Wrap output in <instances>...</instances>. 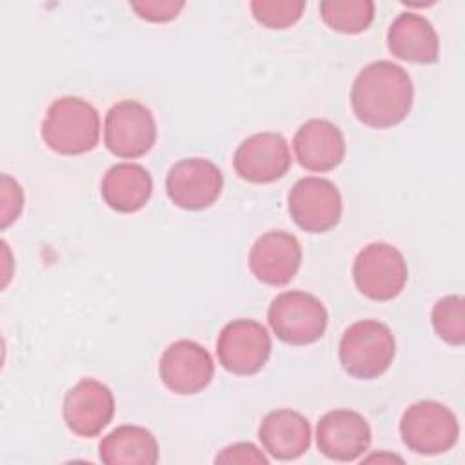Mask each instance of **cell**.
<instances>
[{
    "label": "cell",
    "instance_id": "cell-1",
    "mask_svg": "<svg viewBox=\"0 0 465 465\" xmlns=\"http://www.w3.org/2000/svg\"><path fill=\"white\" fill-rule=\"evenodd\" d=\"M412 100L411 76L403 67L387 60L365 65L351 89V105L356 118L372 129L401 124L412 109Z\"/></svg>",
    "mask_w": 465,
    "mask_h": 465
},
{
    "label": "cell",
    "instance_id": "cell-2",
    "mask_svg": "<svg viewBox=\"0 0 465 465\" xmlns=\"http://www.w3.org/2000/svg\"><path fill=\"white\" fill-rule=\"evenodd\" d=\"M42 140L64 156H78L93 151L100 140V114L96 107L80 96L56 98L42 122Z\"/></svg>",
    "mask_w": 465,
    "mask_h": 465
},
{
    "label": "cell",
    "instance_id": "cell-3",
    "mask_svg": "<svg viewBox=\"0 0 465 465\" xmlns=\"http://www.w3.org/2000/svg\"><path fill=\"white\" fill-rule=\"evenodd\" d=\"M396 340L389 325L378 320H360L345 329L338 356L341 369L358 380H374L392 363Z\"/></svg>",
    "mask_w": 465,
    "mask_h": 465
},
{
    "label": "cell",
    "instance_id": "cell-4",
    "mask_svg": "<svg viewBox=\"0 0 465 465\" xmlns=\"http://www.w3.org/2000/svg\"><path fill=\"white\" fill-rule=\"evenodd\" d=\"M405 447L416 454L434 456L450 450L460 436L456 414L440 401L421 400L407 407L400 420Z\"/></svg>",
    "mask_w": 465,
    "mask_h": 465
},
{
    "label": "cell",
    "instance_id": "cell-5",
    "mask_svg": "<svg viewBox=\"0 0 465 465\" xmlns=\"http://www.w3.org/2000/svg\"><path fill=\"white\" fill-rule=\"evenodd\" d=\"M267 320L276 338L283 343L309 345L323 336L329 314L314 294L285 291L271 302Z\"/></svg>",
    "mask_w": 465,
    "mask_h": 465
},
{
    "label": "cell",
    "instance_id": "cell-6",
    "mask_svg": "<svg viewBox=\"0 0 465 465\" xmlns=\"http://www.w3.org/2000/svg\"><path fill=\"white\" fill-rule=\"evenodd\" d=\"M352 278L358 291L374 302L396 298L409 278L403 254L387 242L365 245L354 258Z\"/></svg>",
    "mask_w": 465,
    "mask_h": 465
},
{
    "label": "cell",
    "instance_id": "cell-7",
    "mask_svg": "<svg viewBox=\"0 0 465 465\" xmlns=\"http://www.w3.org/2000/svg\"><path fill=\"white\" fill-rule=\"evenodd\" d=\"M271 351V334L260 322L249 318L225 323L216 340V354L222 367L238 376H251L262 371Z\"/></svg>",
    "mask_w": 465,
    "mask_h": 465
},
{
    "label": "cell",
    "instance_id": "cell-8",
    "mask_svg": "<svg viewBox=\"0 0 465 465\" xmlns=\"http://www.w3.org/2000/svg\"><path fill=\"white\" fill-rule=\"evenodd\" d=\"M104 142L118 158H140L156 142V122L149 107L138 100H120L105 114Z\"/></svg>",
    "mask_w": 465,
    "mask_h": 465
},
{
    "label": "cell",
    "instance_id": "cell-9",
    "mask_svg": "<svg viewBox=\"0 0 465 465\" xmlns=\"http://www.w3.org/2000/svg\"><path fill=\"white\" fill-rule=\"evenodd\" d=\"M292 222L305 232H327L338 225L343 211L338 187L318 176L298 180L287 196Z\"/></svg>",
    "mask_w": 465,
    "mask_h": 465
},
{
    "label": "cell",
    "instance_id": "cell-10",
    "mask_svg": "<svg viewBox=\"0 0 465 465\" xmlns=\"http://www.w3.org/2000/svg\"><path fill=\"white\" fill-rule=\"evenodd\" d=\"M222 171L207 158H183L171 165L165 178L169 200L183 211L211 207L222 194Z\"/></svg>",
    "mask_w": 465,
    "mask_h": 465
},
{
    "label": "cell",
    "instance_id": "cell-11",
    "mask_svg": "<svg viewBox=\"0 0 465 465\" xmlns=\"http://www.w3.org/2000/svg\"><path fill=\"white\" fill-rule=\"evenodd\" d=\"M158 374L162 383L174 394L191 396L202 392L214 376L209 351L194 340H178L160 356Z\"/></svg>",
    "mask_w": 465,
    "mask_h": 465
},
{
    "label": "cell",
    "instance_id": "cell-12",
    "mask_svg": "<svg viewBox=\"0 0 465 465\" xmlns=\"http://www.w3.org/2000/svg\"><path fill=\"white\" fill-rule=\"evenodd\" d=\"M291 149L278 133H256L247 136L234 151V171L249 183H272L283 178L291 167Z\"/></svg>",
    "mask_w": 465,
    "mask_h": 465
},
{
    "label": "cell",
    "instance_id": "cell-13",
    "mask_svg": "<svg viewBox=\"0 0 465 465\" xmlns=\"http://www.w3.org/2000/svg\"><path fill=\"white\" fill-rule=\"evenodd\" d=\"M62 414L71 432L82 438H94L114 416V396L105 383L84 378L67 391Z\"/></svg>",
    "mask_w": 465,
    "mask_h": 465
},
{
    "label": "cell",
    "instance_id": "cell-14",
    "mask_svg": "<svg viewBox=\"0 0 465 465\" xmlns=\"http://www.w3.org/2000/svg\"><path fill=\"white\" fill-rule=\"evenodd\" d=\"M302 263V245L287 231L263 232L249 251V269L254 278L271 287L289 283Z\"/></svg>",
    "mask_w": 465,
    "mask_h": 465
},
{
    "label": "cell",
    "instance_id": "cell-15",
    "mask_svg": "<svg viewBox=\"0 0 465 465\" xmlns=\"http://www.w3.org/2000/svg\"><path fill=\"white\" fill-rule=\"evenodd\" d=\"M371 427L367 420L351 409L325 412L316 425L318 450L334 461H354L371 445Z\"/></svg>",
    "mask_w": 465,
    "mask_h": 465
},
{
    "label": "cell",
    "instance_id": "cell-16",
    "mask_svg": "<svg viewBox=\"0 0 465 465\" xmlns=\"http://www.w3.org/2000/svg\"><path fill=\"white\" fill-rule=\"evenodd\" d=\"M296 160L312 173H327L338 167L345 156V138L338 125L323 118L302 124L292 138Z\"/></svg>",
    "mask_w": 465,
    "mask_h": 465
},
{
    "label": "cell",
    "instance_id": "cell-17",
    "mask_svg": "<svg viewBox=\"0 0 465 465\" xmlns=\"http://www.w3.org/2000/svg\"><path fill=\"white\" fill-rule=\"evenodd\" d=\"M311 423L292 409L271 411L258 429L263 449L282 461L303 456L311 447Z\"/></svg>",
    "mask_w": 465,
    "mask_h": 465
},
{
    "label": "cell",
    "instance_id": "cell-18",
    "mask_svg": "<svg viewBox=\"0 0 465 465\" xmlns=\"http://www.w3.org/2000/svg\"><path fill=\"white\" fill-rule=\"evenodd\" d=\"M392 56L412 64H434L440 58V38L432 24L418 13H401L387 33Z\"/></svg>",
    "mask_w": 465,
    "mask_h": 465
},
{
    "label": "cell",
    "instance_id": "cell-19",
    "mask_svg": "<svg viewBox=\"0 0 465 465\" xmlns=\"http://www.w3.org/2000/svg\"><path fill=\"white\" fill-rule=\"evenodd\" d=\"M100 193L113 211L136 213L145 207L153 194V178L143 165L122 162L107 169Z\"/></svg>",
    "mask_w": 465,
    "mask_h": 465
},
{
    "label": "cell",
    "instance_id": "cell-20",
    "mask_svg": "<svg viewBox=\"0 0 465 465\" xmlns=\"http://www.w3.org/2000/svg\"><path fill=\"white\" fill-rule=\"evenodd\" d=\"M98 454L107 465H154L158 443L145 427L120 425L100 441Z\"/></svg>",
    "mask_w": 465,
    "mask_h": 465
},
{
    "label": "cell",
    "instance_id": "cell-21",
    "mask_svg": "<svg viewBox=\"0 0 465 465\" xmlns=\"http://www.w3.org/2000/svg\"><path fill=\"white\" fill-rule=\"evenodd\" d=\"M372 0H323L320 2L322 20L336 33H363L374 20Z\"/></svg>",
    "mask_w": 465,
    "mask_h": 465
},
{
    "label": "cell",
    "instance_id": "cell-22",
    "mask_svg": "<svg viewBox=\"0 0 465 465\" xmlns=\"http://www.w3.org/2000/svg\"><path fill=\"white\" fill-rule=\"evenodd\" d=\"M434 332L449 345L465 343V300L460 294L443 296L430 311Z\"/></svg>",
    "mask_w": 465,
    "mask_h": 465
},
{
    "label": "cell",
    "instance_id": "cell-23",
    "mask_svg": "<svg viewBox=\"0 0 465 465\" xmlns=\"http://www.w3.org/2000/svg\"><path fill=\"white\" fill-rule=\"evenodd\" d=\"M305 11L303 0H254L251 13L258 24L269 29H285L294 25Z\"/></svg>",
    "mask_w": 465,
    "mask_h": 465
},
{
    "label": "cell",
    "instance_id": "cell-24",
    "mask_svg": "<svg viewBox=\"0 0 465 465\" xmlns=\"http://www.w3.org/2000/svg\"><path fill=\"white\" fill-rule=\"evenodd\" d=\"M0 193H2L0 194V202H2L0 225L2 229H7L13 222L18 220L24 209V189L15 178H11L9 174H2Z\"/></svg>",
    "mask_w": 465,
    "mask_h": 465
},
{
    "label": "cell",
    "instance_id": "cell-25",
    "mask_svg": "<svg viewBox=\"0 0 465 465\" xmlns=\"http://www.w3.org/2000/svg\"><path fill=\"white\" fill-rule=\"evenodd\" d=\"M131 9L147 22L154 24H163L174 20L180 11L185 7V2L180 0H140V2H131Z\"/></svg>",
    "mask_w": 465,
    "mask_h": 465
},
{
    "label": "cell",
    "instance_id": "cell-26",
    "mask_svg": "<svg viewBox=\"0 0 465 465\" xmlns=\"http://www.w3.org/2000/svg\"><path fill=\"white\" fill-rule=\"evenodd\" d=\"M214 461L216 463H258V465L269 463L267 456L249 441H238L222 449V452L214 458Z\"/></svg>",
    "mask_w": 465,
    "mask_h": 465
}]
</instances>
